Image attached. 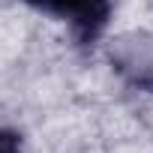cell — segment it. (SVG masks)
I'll return each instance as SVG.
<instances>
[{
	"label": "cell",
	"instance_id": "6da1fadb",
	"mask_svg": "<svg viewBox=\"0 0 153 153\" xmlns=\"http://www.w3.org/2000/svg\"><path fill=\"white\" fill-rule=\"evenodd\" d=\"M27 3H33L42 12L75 21L87 36H93L102 27L105 12H108V0H27Z\"/></svg>",
	"mask_w": 153,
	"mask_h": 153
},
{
	"label": "cell",
	"instance_id": "7a4b0ae2",
	"mask_svg": "<svg viewBox=\"0 0 153 153\" xmlns=\"http://www.w3.org/2000/svg\"><path fill=\"white\" fill-rule=\"evenodd\" d=\"M0 153H21V141L15 132L0 129Z\"/></svg>",
	"mask_w": 153,
	"mask_h": 153
}]
</instances>
